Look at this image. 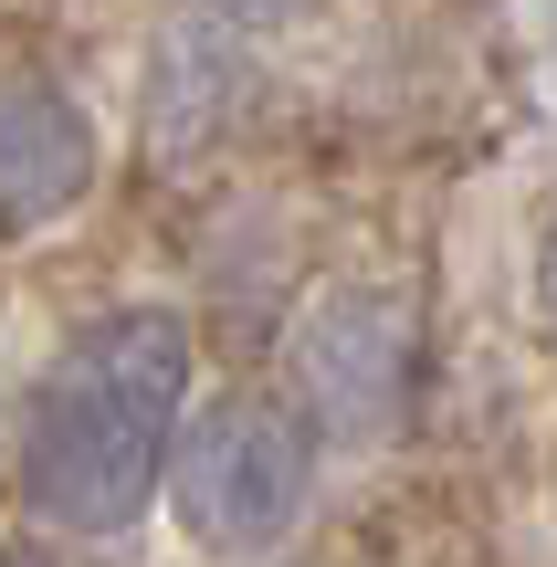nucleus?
I'll use <instances>...</instances> for the list:
<instances>
[{"label": "nucleus", "instance_id": "2", "mask_svg": "<svg viewBox=\"0 0 557 567\" xmlns=\"http://www.w3.org/2000/svg\"><path fill=\"white\" fill-rule=\"evenodd\" d=\"M316 484V431L274 400H210L179 410V442H168V505L200 536L210 557H264L295 536Z\"/></svg>", "mask_w": 557, "mask_h": 567}, {"label": "nucleus", "instance_id": "1", "mask_svg": "<svg viewBox=\"0 0 557 567\" xmlns=\"http://www.w3.org/2000/svg\"><path fill=\"white\" fill-rule=\"evenodd\" d=\"M189 410V326L158 305L95 316L32 389L21 421V494L63 536H116L168 484V442Z\"/></svg>", "mask_w": 557, "mask_h": 567}, {"label": "nucleus", "instance_id": "5", "mask_svg": "<svg viewBox=\"0 0 557 567\" xmlns=\"http://www.w3.org/2000/svg\"><path fill=\"white\" fill-rule=\"evenodd\" d=\"M221 21H295V11H316V0H210Z\"/></svg>", "mask_w": 557, "mask_h": 567}, {"label": "nucleus", "instance_id": "4", "mask_svg": "<svg viewBox=\"0 0 557 567\" xmlns=\"http://www.w3.org/2000/svg\"><path fill=\"white\" fill-rule=\"evenodd\" d=\"M95 116L53 74H0V231H42L95 189Z\"/></svg>", "mask_w": 557, "mask_h": 567}, {"label": "nucleus", "instance_id": "6", "mask_svg": "<svg viewBox=\"0 0 557 567\" xmlns=\"http://www.w3.org/2000/svg\"><path fill=\"white\" fill-rule=\"evenodd\" d=\"M537 316H547V337H557V221H547V243H537Z\"/></svg>", "mask_w": 557, "mask_h": 567}, {"label": "nucleus", "instance_id": "7", "mask_svg": "<svg viewBox=\"0 0 557 567\" xmlns=\"http://www.w3.org/2000/svg\"><path fill=\"white\" fill-rule=\"evenodd\" d=\"M0 567H32V557H0Z\"/></svg>", "mask_w": 557, "mask_h": 567}, {"label": "nucleus", "instance_id": "3", "mask_svg": "<svg viewBox=\"0 0 557 567\" xmlns=\"http://www.w3.org/2000/svg\"><path fill=\"white\" fill-rule=\"evenodd\" d=\"M295 379L316 431H390L411 400V305L390 284H337L295 326Z\"/></svg>", "mask_w": 557, "mask_h": 567}]
</instances>
